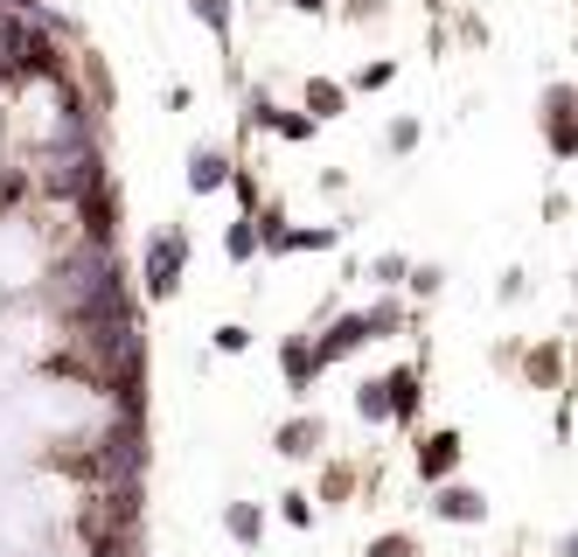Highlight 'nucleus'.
<instances>
[{
    "instance_id": "11",
    "label": "nucleus",
    "mask_w": 578,
    "mask_h": 557,
    "mask_svg": "<svg viewBox=\"0 0 578 557\" xmlns=\"http://www.w3.org/2000/svg\"><path fill=\"white\" fill-rule=\"evenodd\" d=\"M390 418H398V426H411L418 418V369H390Z\"/></svg>"
},
{
    "instance_id": "22",
    "label": "nucleus",
    "mask_w": 578,
    "mask_h": 557,
    "mask_svg": "<svg viewBox=\"0 0 578 557\" xmlns=\"http://www.w3.org/2000/svg\"><path fill=\"white\" fill-rule=\"evenodd\" d=\"M370 557H418V544H411V537H377Z\"/></svg>"
},
{
    "instance_id": "16",
    "label": "nucleus",
    "mask_w": 578,
    "mask_h": 557,
    "mask_svg": "<svg viewBox=\"0 0 578 557\" xmlns=\"http://www.w3.org/2000/svg\"><path fill=\"white\" fill-rule=\"evenodd\" d=\"M370 279H377V286H405V279H411V258H398V251H383V258L370 265Z\"/></svg>"
},
{
    "instance_id": "20",
    "label": "nucleus",
    "mask_w": 578,
    "mask_h": 557,
    "mask_svg": "<svg viewBox=\"0 0 578 557\" xmlns=\"http://www.w3.org/2000/svg\"><path fill=\"white\" fill-rule=\"evenodd\" d=\"M405 321V314H398V300H383V307H370V335H390V328H398Z\"/></svg>"
},
{
    "instance_id": "6",
    "label": "nucleus",
    "mask_w": 578,
    "mask_h": 557,
    "mask_svg": "<svg viewBox=\"0 0 578 557\" xmlns=\"http://www.w3.org/2000/svg\"><path fill=\"white\" fill-rule=\"evenodd\" d=\"M230 175H238V168H230L223 147H196V153H189V196H217Z\"/></svg>"
},
{
    "instance_id": "8",
    "label": "nucleus",
    "mask_w": 578,
    "mask_h": 557,
    "mask_svg": "<svg viewBox=\"0 0 578 557\" xmlns=\"http://www.w3.org/2000/svg\"><path fill=\"white\" fill-rule=\"evenodd\" d=\"M279 454H286V460L321 454V418H293V426H279Z\"/></svg>"
},
{
    "instance_id": "1",
    "label": "nucleus",
    "mask_w": 578,
    "mask_h": 557,
    "mask_svg": "<svg viewBox=\"0 0 578 557\" xmlns=\"http://www.w3.org/2000/svg\"><path fill=\"white\" fill-rule=\"evenodd\" d=\"M181 265H189V237H181V230H161V237L147 245V300H175Z\"/></svg>"
},
{
    "instance_id": "23",
    "label": "nucleus",
    "mask_w": 578,
    "mask_h": 557,
    "mask_svg": "<svg viewBox=\"0 0 578 557\" xmlns=\"http://www.w3.org/2000/svg\"><path fill=\"white\" fill-rule=\"evenodd\" d=\"M286 523H300V529L313 523V509H307V495H286Z\"/></svg>"
},
{
    "instance_id": "19",
    "label": "nucleus",
    "mask_w": 578,
    "mask_h": 557,
    "mask_svg": "<svg viewBox=\"0 0 578 557\" xmlns=\"http://www.w3.org/2000/svg\"><path fill=\"white\" fill-rule=\"evenodd\" d=\"M439 279H446L439 265H411V279H405V286H411V294H426V300H432V294H439Z\"/></svg>"
},
{
    "instance_id": "17",
    "label": "nucleus",
    "mask_w": 578,
    "mask_h": 557,
    "mask_svg": "<svg viewBox=\"0 0 578 557\" xmlns=\"http://www.w3.org/2000/svg\"><path fill=\"white\" fill-rule=\"evenodd\" d=\"M209 341H217V349H223V356H245V349H251V328H238V321H223V328H217V335H209Z\"/></svg>"
},
{
    "instance_id": "9",
    "label": "nucleus",
    "mask_w": 578,
    "mask_h": 557,
    "mask_svg": "<svg viewBox=\"0 0 578 557\" xmlns=\"http://www.w3.org/2000/svg\"><path fill=\"white\" fill-rule=\"evenodd\" d=\"M341 105H349V84H335V77H307V112L313 119H341Z\"/></svg>"
},
{
    "instance_id": "21",
    "label": "nucleus",
    "mask_w": 578,
    "mask_h": 557,
    "mask_svg": "<svg viewBox=\"0 0 578 557\" xmlns=\"http://www.w3.org/2000/svg\"><path fill=\"white\" fill-rule=\"evenodd\" d=\"M530 377H537V384H558V349H537V356H530Z\"/></svg>"
},
{
    "instance_id": "5",
    "label": "nucleus",
    "mask_w": 578,
    "mask_h": 557,
    "mask_svg": "<svg viewBox=\"0 0 578 557\" xmlns=\"http://www.w3.org/2000/svg\"><path fill=\"white\" fill-rule=\"evenodd\" d=\"M460 467V432H426L418 439V481H446V474Z\"/></svg>"
},
{
    "instance_id": "15",
    "label": "nucleus",
    "mask_w": 578,
    "mask_h": 557,
    "mask_svg": "<svg viewBox=\"0 0 578 557\" xmlns=\"http://www.w3.org/2000/svg\"><path fill=\"white\" fill-rule=\"evenodd\" d=\"M390 77H398V63H390V57H377V63H362V70L349 77V91H383Z\"/></svg>"
},
{
    "instance_id": "18",
    "label": "nucleus",
    "mask_w": 578,
    "mask_h": 557,
    "mask_svg": "<svg viewBox=\"0 0 578 557\" xmlns=\"http://www.w3.org/2000/svg\"><path fill=\"white\" fill-rule=\"evenodd\" d=\"M383 147H390V153H411V147H418V119H390Z\"/></svg>"
},
{
    "instance_id": "2",
    "label": "nucleus",
    "mask_w": 578,
    "mask_h": 557,
    "mask_svg": "<svg viewBox=\"0 0 578 557\" xmlns=\"http://www.w3.org/2000/svg\"><path fill=\"white\" fill-rule=\"evenodd\" d=\"M537 119H544L550 153H558V161H578V105H571V84H550Z\"/></svg>"
},
{
    "instance_id": "13",
    "label": "nucleus",
    "mask_w": 578,
    "mask_h": 557,
    "mask_svg": "<svg viewBox=\"0 0 578 557\" xmlns=\"http://www.w3.org/2000/svg\"><path fill=\"white\" fill-rule=\"evenodd\" d=\"M189 14H196L202 29H209V36H217V42L230 49V0H189Z\"/></svg>"
},
{
    "instance_id": "4",
    "label": "nucleus",
    "mask_w": 578,
    "mask_h": 557,
    "mask_svg": "<svg viewBox=\"0 0 578 557\" xmlns=\"http://www.w3.org/2000/svg\"><path fill=\"white\" fill-rule=\"evenodd\" d=\"M432 516H439V523H488V495H481V488H460V481H439Z\"/></svg>"
},
{
    "instance_id": "25",
    "label": "nucleus",
    "mask_w": 578,
    "mask_h": 557,
    "mask_svg": "<svg viewBox=\"0 0 578 557\" xmlns=\"http://www.w3.org/2000/svg\"><path fill=\"white\" fill-rule=\"evenodd\" d=\"M8 8H14V14H42V0H8Z\"/></svg>"
},
{
    "instance_id": "10",
    "label": "nucleus",
    "mask_w": 578,
    "mask_h": 557,
    "mask_svg": "<svg viewBox=\"0 0 578 557\" xmlns=\"http://www.w3.org/2000/svg\"><path fill=\"white\" fill-rule=\"evenodd\" d=\"M223 529H230L245 550H258V537H266V516H258V501H230V509H223Z\"/></svg>"
},
{
    "instance_id": "26",
    "label": "nucleus",
    "mask_w": 578,
    "mask_h": 557,
    "mask_svg": "<svg viewBox=\"0 0 578 557\" xmlns=\"http://www.w3.org/2000/svg\"><path fill=\"white\" fill-rule=\"evenodd\" d=\"M571 105H578V84H571Z\"/></svg>"
},
{
    "instance_id": "24",
    "label": "nucleus",
    "mask_w": 578,
    "mask_h": 557,
    "mask_svg": "<svg viewBox=\"0 0 578 557\" xmlns=\"http://www.w3.org/2000/svg\"><path fill=\"white\" fill-rule=\"evenodd\" d=\"M293 14H328V0H286Z\"/></svg>"
},
{
    "instance_id": "3",
    "label": "nucleus",
    "mask_w": 578,
    "mask_h": 557,
    "mask_svg": "<svg viewBox=\"0 0 578 557\" xmlns=\"http://www.w3.org/2000/svg\"><path fill=\"white\" fill-rule=\"evenodd\" d=\"M362 341H377V335H370V314H341V321L313 341V356H321V369H328V362H341V356H356Z\"/></svg>"
},
{
    "instance_id": "12",
    "label": "nucleus",
    "mask_w": 578,
    "mask_h": 557,
    "mask_svg": "<svg viewBox=\"0 0 578 557\" xmlns=\"http://www.w3.org/2000/svg\"><path fill=\"white\" fill-rule=\"evenodd\" d=\"M223 251H230V258H238V265H245V258H258V251H266V245H258V217H238V223H230V230H223Z\"/></svg>"
},
{
    "instance_id": "7",
    "label": "nucleus",
    "mask_w": 578,
    "mask_h": 557,
    "mask_svg": "<svg viewBox=\"0 0 578 557\" xmlns=\"http://www.w3.org/2000/svg\"><path fill=\"white\" fill-rule=\"evenodd\" d=\"M279 369H286V384H293V390H313V377H321V356H313V341H307V335H286Z\"/></svg>"
},
{
    "instance_id": "14",
    "label": "nucleus",
    "mask_w": 578,
    "mask_h": 557,
    "mask_svg": "<svg viewBox=\"0 0 578 557\" xmlns=\"http://www.w3.org/2000/svg\"><path fill=\"white\" fill-rule=\"evenodd\" d=\"M356 411L370 418V426H383V418H390V384H383V377L362 384V390H356Z\"/></svg>"
}]
</instances>
